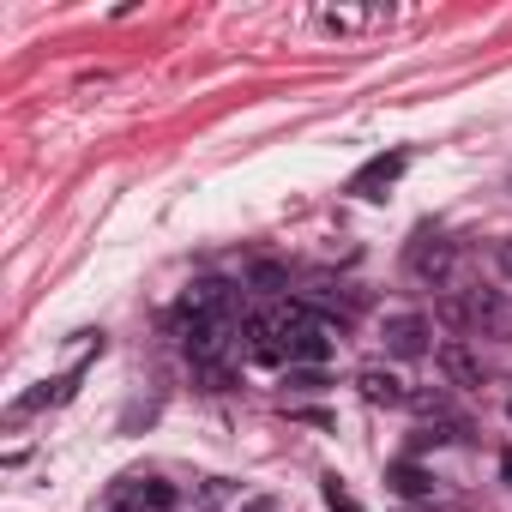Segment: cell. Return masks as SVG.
Returning <instances> with one entry per match:
<instances>
[{
  "label": "cell",
  "mask_w": 512,
  "mask_h": 512,
  "mask_svg": "<svg viewBox=\"0 0 512 512\" xmlns=\"http://www.w3.org/2000/svg\"><path fill=\"white\" fill-rule=\"evenodd\" d=\"M440 368H446L458 386H482V368H476V356H470L464 344H446V350H440Z\"/></svg>",
  "instance_id": "obj_10"
},
{
  "label": "cell",
  "mask_w": 512,
  "mask_h": 512,
  "mask_svg": "<svg viewBox=\"0 0 512 512\" xmlns=\"http://www.w3.org/2000/svg\"><path fill=\"white\" fill-rule=\"evenodd\" d=\"M326 500H332V506H338V512H362V506H356V500H350V494H344V488H338V476H332V482H326Z\"/></svg>",
  "instance_id": "obj_13"
},
{
  "label": "cell",
  "mask_w": 512,
  "mask_h": 512,
  "mask_svg": "<svg viewBox=\"0 0 512 512\" xmlns=\"http://www.w3.org/2000/svg\"><path fill=\"white\" fill-rule=\"evenodd\" d=\"M284 350H290L296 368H326V362H332V332H326L320 320H308V326H296V332L284 338Z\"/></svg>",
  "instance_id": "obj_4"
},
{
  "label": "cell",
  "mask_w": 512,
  "mask_h": 512,
  "mask_svg": "<svg viewBox=\"0 0 512 512\" xmlns=\"http://www.w3.org/2000/svg\"><path fill=\"white\" fill-rule=\"evenodd\" d=\"M386 482H392L404 500H428V494H434V476H428L422 464H392V476H386Z\"/></svg>",
  "instance_id": "obj_9"
},
{
  "label": "cell",
  "mask_w": 512,
  "mask_h": 512,
  "mask_svg": "<svg viewBox=\"0 0 512 512\" xmlns=\"http://www.w3.org/2000/svg\"><path fill=\"white\" fill-rule=\"evenodd\" d=\"M133 506H139V512H175L181 494H175V482H139V488H133Z\"/></svg>",
  "instance_id": "obj_11"
},
{
  "label": "cell",
  "mask_w": 512,
  "mask_h": 512,
  "mask_svg": "<svg viewBox=\"0 0 512 512\" xmlns=\"http://www.w3.org/2000/svg\"><path fill=\"white\" fill-rule=\"evenodd\" d=\"M278 338H284V326H278L272 314H253V320H247V350H253V362H284L290 350H284Z\"/></svg>",
  "instance_id": "obj_5"
},
{
  "label": "cell",
  "mask_w": 512,
  "mask_h": 512,
  "mask_svg": "<svg viewBox=\"0 0 512 512\" xmlns=\"http://www.w3.org/2000/svg\"><path fill=\"white\" fill-rule=\"evenodd\" d=\"M247 284H253V290H266V296H278V290L290 284V272H284V266H272V260H260V266L247 272Z\"/></svg>",
  "instance_id": "obj_12"
},
{
  "label": "cell",
  "mask_w": 512,
  "mask_h": 512,
  "mask_svg": "<svg viewBox=\"0 0 512 512\" xmlns=\"http://www.w3.org/2000/svg\"><path fill=\"white\" fill-rule=\"evenodd\" d=\"M380 344H386V356L416 362V356H428V320H422V314H392V320L380 326Z\"/></svg>",
  "instance_id": "obj_2"
},
{
  "label": "cell",
  "mask_w": 512,
  "mask_h": 512,
  "mask_svg": "<svg viewBox=\"0 0 512 512\" xmlns=\"http://www.w3.org/2000/svg\"><path fill=\"white\" fill-rule=\"evenodd\" d=\"M500 278H512V241H500Z\"/></svg>",
  "instance_id": "obj_14"
},
{
  "label": "cell",
  "mask_w": 512,
  "mask_h": 512,
  "mask_svg": "<svg viewBox=\"0 0 512 512\" xmlns=\"http://www.w3.org/2000/svg\"><path fill=\"white\" fill-rule=\"evenodd\" d=\"M500 476H506V482H512V452H506V458H500Z\"/></svg>",
  "instance_id": "obj_15"
},
{
  "label": "cell",
  "mask_w": 512,
  "mask_h": 512,
  "mask_svg": "<svg viewBox=\"0 0 512 512\" xmlns=\"http://www.w3.org/2000/svg\"><path fill=\"white\" fill-rule=\"evenodd\" d=\"M223 308H229V284L205 278V284H193V290H187V314H193V320H217Z\"/></svg>",
  "instance_id": "obj_8"
},
{
  "label": "cell",
  "mask_w": 512,
  "mask_h": 512,
  "mask_svg": "<svg viewBox=\"0 0 512 512\" xmlns=\"http://www.w3.org/2000/svg\"><path fill=\"white\" fill-rule=\"evenodd\" d=\"M223 344H229V332H223L217 320H193V332H187V356H193V362L211 368V362L223 356Z\"/></svg>",
  "instance_id": "obj_7"
},
{
  "label": "cell",
  "mask_w": 512,
  "mask_h": 512,
  "mask_svg": "<svg viewBox=\"0 0 512 512\" xmlns=\"http://www.w3.org/2000/svg\"><path fill=\"white\" fill-rule=\"evenodd\" d=\"M404 163H410L404 151H386V157H368V163H362V169L350 175V193H356V199H386V187H392V181L404 175Z\"/></svg>",
  "instance_id": "obj_3"
},
{
  "label": "cell",
  "mask_w": 512,
  "mask_h": 512,
  "mask_svg": "<svg viewBox=\"0 0 512 512\" xmlns=\"http://www.w3.org/2000/svg\"><path fill=\"white\" fill-rule=\"evenodd\" d=\"M356 386H362V398H368V404H410L404 380H398V374H386V368H362V374H356Z\"/></svg>",
  "instance_id": "obj_6"
},
{
  "label": "cell",
  "mask_w": 512,
  "mask_h": 512,
  "mask_svg": "<svg viewBox=\"0 0 512 512\" xmlns=\"http://www.w3.org/2000/svg\"><path fill=\"white\" fill-rule=\"evenodd\" d=\"M506 416H512V404H506Z\"/></svg>",
  "instance_id": "obj_16"
},
{
  "label": "cell",
  "mask_w": 512,
  "mask_h": 512,
  "mask_svg": "<svg viewBox=\"0 0 512 512\" xmlns=\"http://www.w3.org/2000/svg\"><path fill=\"white\" fill-rule=\"evenodd\" d=\"M404 266H410V278H422V284H446L452 278V266H458V247L446 241V235H434V229H422L410 247H404Z\"/></svg>",
  "instance_id": "obj_1"
}]
</instances>
